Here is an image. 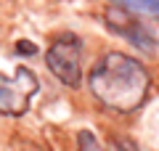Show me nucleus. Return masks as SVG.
I'll list each match as a JSON object with an SVG mask.
<instances>
[{"label": "nucleus", "mask_w": 159, "mask_h": 151, "mask_svg": "<svg viewBox=\"0 0 159 151\" xmlns=\"http://www.w3.org/2000/svg\"><path fill=\"white\" fill-rule=\"evenodd\" d=\"M106 24L111 32L122 34V37H127L133 45H141V48H151V40H148V32L138 24V19L133 16L130 11H119V8H114V11H106Z\"/></svg>", "instance_id": "20e7f679"}, {"label": "nucleus", "mask_w": 159, "mask_h": 151, "mask_svg": "<svg viewBox=\"0 0 159 151\" xmlns=\"http://www.w3.org/2000/svg\"><path fill=\"white\" fill-rule=\"evenodd\" d=\"M77 151H106L101 140L90 133V130H80L77 133Z\"/></svg>", "instance_id": "423d86ee"}, {"label": "nucleus", "mask_w": 159, "mask_h": 151, "mask_svg": "<svg viewBox=\"0 0 159 151\" xmlns=\"http://www.w3.org/2000/svg\"><path fill=\"white\" fill-rule=\"evenodd\" d=\"M117 151H141L138 146H133V143H127V140H122V143L117 146Z\"/></svg>", "instance_id": "6e6552de"}, {"label": "nucleus", "mask_w": 159, "mask_h": 151, "mask_svg": "<svg viewBox=\"0 0 159 151\" xmlns=\"http://www.w3.org/2000/svg\"><path fill=\"white\" fill-rule=\"evenodd\" d=\"M114 6H122L130 13H146L159 19V0H111Z\"/></svg>", "instance_id": "39448f33"}, {"label": "nucleus", "mask_w": 159, "mask_h": 151, "mask_svg": "<svg viewBox=\"0 0 159 151\" xmlns=\"http://www.w3.org/2000/svg\"><path fill=\"white\" fill-rule=\"evenodd\" d=\"M16 48H19V53H29V56H32L34 50H37V48H34V43H24V40L16 45Z\"/></svg>", "instance_id": "0eeeda50"}, {"label": "nucleus", "mask_w": 159, "mask_h": 151, "mask_svg": "<svg viewBox=\"0 0 159 151\" xmlns=\"http://www.w3.org/2000/svg\"><path fill=\"white\" fill-rule=\"evenodd\" d=\"M88 88L96 95V101L109 112L130 114L143 106L151 90V74L138 58L111 50L90 69Z\"/></svg>", "instance_id": "f257e3e1"}, {"label": "nucleus", "mask_w": 159, "mask_h": 151, "mask_svg": "<svg viewBox=\"0 0 159 151\" xmlns=\"http://www.w3.org/2000/svg\"><path fill=\"white\" fill-rule=\"evenodd\" d=\"M45 64L64 85L77 88L82 80V43L74 34L56 37L45 53Z\"/></svg>", "instance_id": "7ed1b4c3"}, {"label": "nucleus", "mask_w": 159, "mask_h": 151, "mask_svg": "<svg viewBox=\"0 0 159 151\" xmlns=\"http://www.w3.org/2000/svg\"><path fill=\"white\" fill-rule=\"evenodd\" d=\"M40 82L29 66H16V72L0 74V114L6 117H21L32 103V95L37 93Z\"/></svg>", "instance_id": "f03ea898"}]
</instances>
